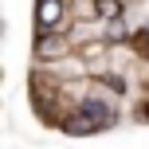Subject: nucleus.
Wrapping results in <instances>:
<instances>
[{
  "instance_id": "obj_3",
  "label": "nucleus",
  "mask_w": 149,
  "mask_h": 149,
  "mask_svg": "<svg viewBox=\"0 0 149 149\" xmlns=\"http://www.w3.org/2000/svg\"><path fill=\"white\" fill-rule=\"evenodd\" d=\"M98 12L110 20V16H118V0H98Z\"/></svg>"
},
{
  "instance_id": "obj_1",
  "label": "nucleus",
  "mask_w": 149,
  "mask_h": 149,
  "mask_svg": "<svg viewBox=\"0 0 149 149\" xmlns=\"http://www.w3.org/2000/svg\"><path fill=\"white\" fill-rule=\"evenodd\" d=\"M63 20V0H39V12H36V24H39V36L55 31V24Z\"/></svg>"
},
{
  "instance_id": "obj_2",
  "label": "nucleus",
  "mask_w": 149,
  "mask_h": 149,
  "mask_svg": "<svg viewBox=\"0 0 149 149\" xmlns=\"http://www.w3.org/2000/svg\"><path fill=\"white\" fill-rule=\"evenodd\" d=\"M82 114H90V118H102V122H114V114L106 110L98 98H86V102H82Z\"/></svg>"
}]
</instances>
